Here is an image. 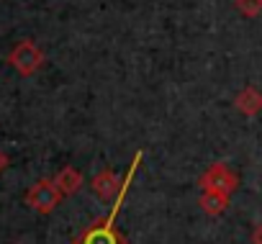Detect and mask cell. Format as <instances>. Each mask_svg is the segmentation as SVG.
Instances as JSON below:
<instances>
[{
    "mask_svg": "<svg viewBox=\"0 0 262 244\" xmlns=\"http://www.w3.org/2000/svg\"><path fill=\"white\" fill-rule=\"evenodd\" d=\"M142 160H144V152H137L134 160H131V165H128V170H126V178H123V185H121V193L116 195V203H113L111 213H108L105 218H98V221H93L90 226H85V229L72 239V244H126V236L116 229V218H118V213H121V206H123V201H126V193H128V188H131V180H134V175H137Z\"/></svg>",
    "mask_w": 262,
    "mask_h": 244,
    "instance_id": "cell-1",
    "label": "cell"
},
{
    "mask_svg": "<svg viewBox=\"0 0 262 244\" xmlns=\"http://www.w3.org/2000/svg\"><path fill=\"white\" fill-rule=\"evenodd\" d=\"M62 198H64L62 190H59V188L54 185V180H49V178L36 180V183L26 190V203H29L36 213H41V216H49V213L59 206Z\"/></svg>",
    "mask_w": 262,
    "mask_h": 244,
    "instance_id": "cell-2",
    "label": "cell"
},
{
    "mask_svg": "<svg viewBox=\"0 0 262 244\" xmlns=\"http://www.w3.org/2000/svg\"><path fill=\"white\" fill-rule=\"evenodd\" d=\"M8 64H11L18 75L31 77V75L39 72V67L44 64V52H41L31 39H24V41H18V44L11 49V54H8Z\"/></svg>",
    "mask_w": 262,
    "mask_h": 244,
    "instance_id": "cell-3",
    "label": "cell"
},
{
    "mask_svg": "<svg viewBox=\"0 0 262 244\" xmlns=\"http://www.w3.org/2000/svg\"><path fill=\"white\" fill-rule=\"evenodd\" d=\"M201 190H216V193H236L239 188V175L226 165V162H213L201 178H198Z\"/></svg>",
    "mask_w": 262,
    "mask_h": 244,
    "instance_id": "cell-4",
    "label": "cell"
},
{
    "mask_svg": "<svg viewBox=\"0 0 262 244\" xmlns=\"http://www.w3.org/2000/svg\"><path fill=\"white\" fill-rule=\"evenodd\" d=\"M90 185H93V193H95L100 201H111V198H116V195L121 193L123 180H118L113 170H100V172L90 180Z\"/></svg>",
    "mask_w": 262,
    "mask_h": 244,
    "instance_id": "cell-5",
    "label": "cell"
},
{
    "mask_svg": "<svg viewBox=\"0 0 262 244\" xmlns=\"http://www.w3.org/2000/svg\"><path fill=\"white\" fill-rule=\"evenodd\" d=\"M229 198L226 193H216V190H201V198H198V206L203 213L208 216H221L226 208H229Z\"/></svg>",
    "mask_w": 262,
    "mask_h": 244,
    "instance_id": "cell-6",
    "label": "cell"
},
{
    "mask_svg": "<svg viewBox=\"0 0 262 244\" xmlns=\"http://www.w3.org/2000/svg\"><path fill=\"white\" fill-rule=\"evenodd\" d=\"M52 180H54V185L62 190V195H72V193H77L80 185H82V172L75 170L72 165H67V167H62Z\"/></svg>",
    "mask_w": 262,
    "mask_h": 244,
    "instance_id": "cell-7",
    "label": "cell"
},
{
    "mask_svg": "<svg viewBox=\"0 0 262 244\" xmlns=\"http://www.w3.org/2000/svg\"><path fill=\"white\" fill-rule=\"evenodd\" d=\"M234 105L239 113L244 116H257L262 110V93L254 90V87H244L236 98H234Z\"/></svg>",
    "mask_w": 262,
    "mask_h": 244,
    "instance_id": "cell-8",
    "label": "cell"
},
{
    "mask_svg": "<svg viewBox=\"0 0 262 244\" xmlns=\"http://www.w3.org/2000/svg\"><path fill=\"white\" fill-rule=\"evenodd\" d=\"M234 6L247 18H257L262 13V0H234Z\"/></svg>",
    "mask_w": 262,
    "mask_h": 244,
    "instance_id": "cell-9",
    "label": "cell"
},
{
    "mask_svg": "<svg viewBox=\"0 0 262 244\" xmlns=\"http://www.w3.org/2000/svg\"><path fill=\"white\" fill-rule=\"evenodd\" d=\"M252 244H262V221L254 226V231H252Z\"/></svg>",
    "mask_w": 262,
    "mask_h": 244,
    "instance_id": "cell-10",
    "label": "cell"
},
{
    "mask_svg": "<svg viewBox=\"0 0 262 244\" xmlns=\"http://www.w3.org/2000/svg\"><path fill=\"white\" fill-rule=\"evenodd\" d=\"M6 167H8V157H6L3 152H0V172H3Z\"/></svg>",
    "mask_w": 262,
    "mask_h": 244,
    "instance_id": "cell-11",
    "label": "cell"
}]
</instances>
